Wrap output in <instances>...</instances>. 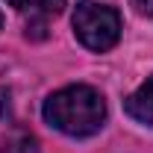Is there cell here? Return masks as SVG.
Wrapping results in <instances>:
<instances>
[{
  "mask_svg": "<svg viewBox=\"0 0 153 153\" xmlns=\"http://www.w3.org/2000/svg\"><path fill=\"white\" fill-rule=\"evenodd\" d=\"M0 153H3V141H0Z\"/></svg>",
  "mask_w": 153,
  "mask_h": 153,
  "instance_id": "7",
  "label": "cell"
},
{
  "mask_svg": "<svg viewBox=\"0 0 153 153\" xmlns=\"http://www.w3.org/2000/svg\"><path fill=\"white\" fill-rule=\"evenodd\" d=\"M3 153H38V141L30 133H12L3 138Z\"/></svg>",
  "mask_w": 153,
  "mask_h": 153,
  "instance_id": "5",
  "label": "cell"
},
{
  "mask_svg": "<svg viewBox=\"0 0 153 153\" xmlns=\"http://www.w3.org/2000/svg\"><path fill=\"white\" fill-rule=\"evenodd\" d=\"M133 6L141 12V15H147V18H153V0H133Z\"/></svg>",
  "mask_w": 153,
  "mask_h": 153,
  "instance_id": "6",
  "label": "cell"
},
{
  "mask_svg": "<svg viewBox=\"0 0 153 153\" xmlns=\"http://www.w3.org/2000/svg\"><path fill=\"white\" fill-rule=\"evenodd\" d=\"M124 109H127V115L133 121L153 127V76H147V82H141L133 94L127 97Z\"/></svg>",
  "mask_w": 153,
  "mask_h": 153,
  "instance_id": "3",
  "label": "cell"
},
{
  "mask_svg": "<svg viewBox=\"0 0 153 153\" xmlns=\"http://www.w3.org/2000/svg\"><path fill=\"white\" fill-rule=\"evenodd\" d=\"M44 121L71 135V138H85L94 135L106 124V103L103 94L91 85H68L59 88L44 100Z\"/></svg>",
  "mask_w": 153,
  "mask_h": 153,
  "instance_id": "1",
  "label": "cell"
},
{
  "mask_svg": "<svg viewBox=\"0 0 153 153\" xmlns=\"http://www.w3.org/2000/svg\"><path fill=\"white\" fill-rule=\"evenodd\" d=\"M0 24H3V18H0Z\"/></svg>",
  "mask_w": 153,
  "mask_h": 153,
  "instance_id": "8",
  "label": "cell"
},
{
  "mask_svg": "<svg viewBox=\"0 0 153 153\" xmlns=\"http://www.w3.org/2000/svg\"><path fill=\"white\" fill-rule=\"evenodd\" d=\"M9 6H15L18 12H24L36 21H44L50 15H59L65 9V0H9Z\"/></svg>",
  "mask_w": 153,
  "mask_h": 153,
  "instance_id": "4",
  "label": "cell"
},
{
  "mask_svg": "<svg viewBox=\"0 0 153 153\" xmlns=\"http://www.w3.org/2000/svg\"><path fill=\"white\" fill-rule=\"evenodd\" d=\"M74 36L82 47L103 53L118 44L121 38V15L106 3L94 0H79L74 9Z\"/></svg>",
  "mask_w": 153,
  "mask_h": 153,
  "instance_id": "2",
  "label": "cell"
}]
</instances>
